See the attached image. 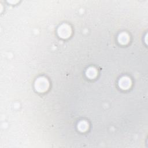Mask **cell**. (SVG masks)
I'll return each instance as SVG.
<instances>
[{
	"label": "cell",
	"instance_id": "277c9868",
	"mask_svg": "<svg viewBox=\"0 0 148 148\" xmlns=\"http://www.w3.org/2000/svg\"><path fill=\"white\" fill-rule=\"evenodd\" d=\"M97 75V71L94 68H90L86 71V75L90 79L94 78Z\"/></svg>",
	"mask_w": 148,
	"mask_h": 148
},
{
	"label": "cell",
	"instance_id": "3957f363",
	"mask_svg": "<svg viewBox=\"0 0 148 148\" xmlns=\"http://www.w3.org/2000/svg\"><path fill=\"white\" fill-rule=\"evenodd\" d=\"M119 86L121 88L126 90L130 87L131 85V80L127 77H121L119 82Z\"/></svg>",
	"mask_w": 148,
	"mask_h": 148
},
{
	"label": "cell",
	"instance_id": "7a4b0ae2",
	"mask_svg": "<svg viewBox=\"0 0 148 148\" xmlns=\"http://www.w3.org/2000/svg\"><path fill=\"white\" fill-rule=\"evenodd\" d=\"M58 34L61 38H68L71 34V27L66 24H62L58 29Z\"/></svg>",
	"mask_w": 148,
	"mask_h": 148
},
{
	"label": "cell",
	"instance_id": "6da1fadb",
	"mask_svg": "<svg viewBox=\"0 0 148 148\" xmlns=\"http://www.w3.org/2000/svg\"><path fill=\"white\" fill-rule=\"evenodd\" d=\"M35 87L38 91L44 92L46 91L49 87V82L46 79L39 77L35 83Z\"/></svg>",
	"mask_w": 148,
	"mask_h": 148
},
{
	"label": "cell",
	"instance_id": "5b68a950",
	"mask_svg": "<svg viewBox=\"0 0 148 148\" xmlns=\"http://www.w3.org/2000/svg\"><path fill=\"white\" fill-rule=\"evenodd\" d=\"M129 37L127 34L123 33L119 36V41L121 44H127L128 42Z\"/></svg>",
	"mask_w": 148,
	"mask_h": 148
},
{
	"label": "cell",
	"instance_id": "8992f818",
	"mask_svg": "<svg viewBox=\"0 0 148 148\" xmlns=\"http://www.w3.org/2000/svg\"><path fill=\"white\" fill-rule=\"evenodd\" d=\"M88 128V124L86 121H81L78 124V129L82 132L86 131Z\"/></svg>",
	"mask_w": 148,
	"mask_h": 148
}]
</instances>
